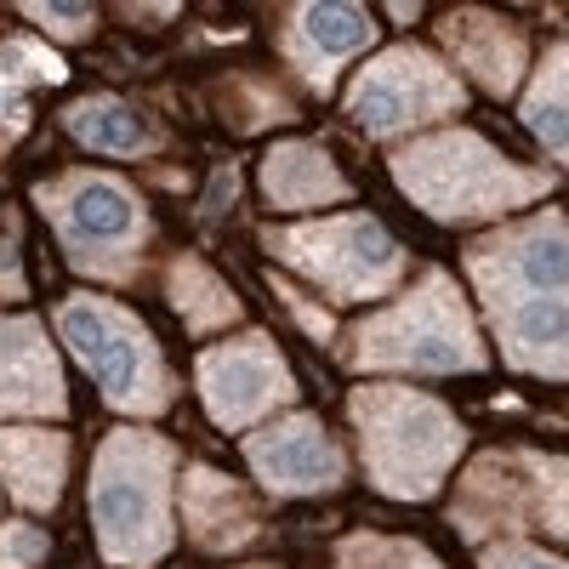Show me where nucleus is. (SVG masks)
I'll return each mask as SVG.
<instances>
[{
	"instance_id": "obj_1",
	"label": "nucleus",
	"mask_w": 569,
	"mask_h": 569,
	"mask_svg": "<svg viewBox=\"0 0 569 569\" xmlns=\"http://www.w3.org/2000/svg\"><path fill=\"white\" fill-rule=\"evenodd\" d=\"M467 273L501 353L530 376L569 382V222L541 211L496 228L467 251Z\"/></svg>"
},
{
	"instance_id": "obj_2",
	"label": "nucleus",
	"mask_w": 569,
	"mask_h": 569,
	"mask_svg": "<svg viewBox=\"0 0 569 569\" xmlns=\"http://www.w3.org/2000/svg\"><path fill=\"white\" fill-rule=\"evenodd\" d=\"M393 182L433 222H490V217H507L518 206L552 194V171L507 160L467 126L433 131V137L410 142V149H399Z\"/></svg>"
},
{
	"instance_id": "obj_3",
	"label": "nucleus",
	"mask_w": 569,
	"mask_h": 569,
	"mask_svg": "<svg viewBox=\"0 0 569 569\" xmlns=\"http://www.w3.org/2000/svg\"><path fill=\"white\" fill-rule=\"evenodd\" d=\"M171 445L120 427L91 461V525L98 547L120 569H149L171 552Z\"/></svg>"
},
{
	"instance_id": "obj_4",
	"label": "nucleus",
	"mask_w": 569,
	"mask_h": 569,
	"mask_svg": "<svg viewBox=\"0 0 569 569\" xmlns=\"http://www.w3.org/2000/svg\"><path fill=\"white\" fill-rule=\"evenodd\" d=\"M353 427L365 445L370 485L393 501H427L456 456L467 450V427L427 393L410 388H359L353 393Z\"/></svg>"
},
{
	"instance_id": "obj_5",
	"label": "nucleus",
	"mask_w": 569,
	"mask_h": 569,
	"mask_svg": "<svg viewBox=\"0 0 569 569\" xmlns=\"http://www.w3.org/2000/svg\"><path fill=\"white\" fill-rule=\"evenodd\" d=\"M348 365L353 370H421V376H467L485 370L490 353L479 342V325H472L461 291L450 273H421V284L353 325L348 342Z\"/></svg>"
},
{
	"instance_id": "obj_6",
	"label": "nucleus",
	"mask_w": 569,
	"mask_h": 569,
	"mask_svg": "<svg viewBox=\"0 0 569 569\" xmlns=\"http://www.w3.org/2000/svg\"><path fill=\"white\" fill-rule=\"evenodd\" d=\"M456 530L485 536H525L547 530L569 541V461L541 450H490L467 467L456 496Z\"/></svg>"
},
{
	"instance_id": "obj_7",
	"label": "nucleus",
	"mask_w": 569,
	"mask_h": 569,
	"mask_svg": "<svg viewBox=\"0 0 569 569\" xmlns=\"http://www.w3.org/2000/svg\"><path fill=\"white\" fill-rule=\"evenodd\" d=\"M58 330L114 410L160 416L171 405V370L160 359V342L131 308L103 302V297H69L58 308Z\"/></svg>"
},
{
	"instance_id": "obj_8",
	"label": "nucleus",
	"mask_w": 569,
	"mask_h": 569,
	"mask_svg": "<svg viewBox=\"0 0 569 569\" xmlns=\"http://www.w3.org/2000/svg\"><path fill=\"white\" fill-rule=\"evenodd\" d=\"M34 200L52 217L58 240L80 273H98V279L137 273V257L149 246V211H142L131 182L109 171H69L58 182H40Z\"/></svg>"
},
{
	"instance_id": "obj_9",
	"label": "nucleus",
	"mask_w": 569,
	"mask_h": 569,
	"mask_svg": "<svg viewBox=\"0 0 569 569\" xmlns=\"http://www.w3.org/2000/svg\"><path fill=\"white\" fill-rule=\"evenodd\" d=\"M262 246L297 268L302 279H313L325 297L337 302H370L388 297L399 273H405V251L399 240L376 222V217H313V222H291V228H268Z\"/></svg>"
},
{
	"instance_id": "obj_10",
	"label": "nucleus",
	"mask_w": 569,
	"mask_h": 569,
	"mask_svg": "<svg viewBox=\"0 0 569 569\" xmlns=\"http://www.w3.org/2000/svg\"><path fill=\"white\" fill-rule=\"evenodd\" d=\"M467 103V86L421 46H388L382 58H370L348 91V114L370 137H399L410 126L450 120Z\"/></svg>"
},
{
	"instance_id": "obj_11",
	"label": "nucleus",
	"mask_w": 569,
	"mask_h": 569,
	"mask_svg": "<svg viewBox=\"0 0 569 569\" xmlns=\"http://www.w3.org/2000/svg\"><path fill=\"white\" fill-rule=\"evenodd\" d=\"M200 399L222 433H240V427H257L262 416H273L279 405H291L297 382L262 330H246V337L200 353Z\"/></svg>"
},
{
	"instance_id": "obj_12",
	"label": "nucleus",
	"mask_w": 569,
	"mask_h": 569,
	"mask_svg": "<svg viewBox=\"0 0 569 569\" xmlns=\"http://www.w3.org/2000/svg\"><path fill=\"white\" fill-rule=\"evenodd\" d=\"M251 456V472L273 490V496H319V490H337L342 485V450L330 445V433L313 421V416H284L262 433H251L246 445Z\"/></svg>"
},
{
	"instance_id": "obj_13",
	"label": "nucleus",
	"mask_w": 569,
	"mask_h": 569,
	"mask_svg": "<svg viewBox=\"0 0 569 569\" xmlns=\"http://www.w3.org/2000/svg\"><path fill=\"white\" fill-rule=\"evenodd\" d=\"M69 388L40 319L0 313V416H63Z\"/></svg>"
},
{
	"instance_id": "obj_14",
	"label": "nucleus",
	"mask_w": 569,
	"mask_h": 569,
	"mask_svg": "<svg viewBox=\"0 0 569 569\" xmlns=\"http://www.w3.org/2000/svg\"><path fill=\"white\" fill-rule=\"evenodd\" d=\"M370 40H376L370 12L348 7V0H337V7H291V12H284V34H279L291 69L313 91H330V80L342 74V63L353 52H365Z\"/></svg>"
},
{
	"instance_id": "obj_15",
	"label": "nucleus",
	"mask_w": 569,
	"mask_h": 569,
	"mask_svg": "<svg viewBox=\"0 0 569 569\" xmlns=\"http://www.w3.org/2000/svg\"><path fill=\"white\" fill-rule=\"evenodd\" d=\"M182 518H188V536L206 552H240L262 536V518L257 501L222 479L217 467H188L182 472Z\"/></svg>"
},
{
	"instance_id": "obj_16",
	"label": "nucleus",
	"mask_w": 569,
	"mask_h": 569,
	"mask_svg": "<svg viewBox=\"0 0 569 569\" xmlns=\"http://www.w3.org/2000/svg\"><path fill=\"white\" fill-rule=\"evenodd\" d=\"M445 46L456 52V63L479 80L490 98H512L525 80V34L512 23L490 18V12H450L445 18Z\"/></svg>"
},
{
	"instance_id": "obj_17",
	"label": "nucleus",
	"mask_w": 569,
	"mask_h": 569,
	"mask_svg": "<svg viewBox=\"0 0 569 569\" xmlns=\"http://www.w3.org/2000/svg\"><path fill=\"white\" fill-rule=\"evenodd\" d=\"M262 194L273 211H313L348 200V177L319 142H273L262 160Z\"/></svg>"
},
{
	"instance_id": "obj_18",
	"label": "nucleus",
	"mask_w": 569,
	"mask_h": 569,
	"mask_svg": "<svg viewBox=\"0 0 569 569\" xmlns=\"http://www.w3.org/2000/svg\"><path fill=\"white\" fill-rule=\"evenodd\" d=\"M63 472H69L63 433H46V427H0V479H7V490L23 507H34V512L58 507Z\"/></svg>"
},
{
	"instance_id": "obj_19",
	"label": "nucleus",
	"mask_w": 569,
	"mask_h": 569,
	"mask_svg": "<svg viewBox=\"0 0 569 569\" xmlns=\"http://www.w3.org/2000/svg\"><path fill=\"white\" fill-rule=\"evenodd\" d=\"M63 126L74 131V142H86L98 154H149L160 142L154 126L137 109H126L120 98H80L63 109Z\"/></svg>"
},
{
	"instance_id": "obj_20",
	"label": "nucleus",
	"mask_w": 569,
	"mask_h": 569,
	"mask_svg": "<svg viewBox=\"0 0 569 569\" xmlns=\"http://www.w3.org/2000/svg\"><path fill=\"white\" fill-rule=\"evenodd\" d=\"M166 291H171V308L182 313V325L194 330V337H206V330H222V325L240 319V297H233L228 284L206 262H194V257H177Z\"/></svg>"
},
{
	"instance_id": "obj_21",
	"label": "nucleus",
	"mask_w": 569,
	"mask_h": 569,
	"mask_svg": "<svg viewBox=\"0 0 569 569\" xmlns=\"http://www.w3.org/2000/svg\"><path fill=\"white\" fill-rule=\"evenodd\" d=\"M525 126L569 166V40H558L536 69V86L525 91Z\"/></svg>"
},
{
	"instance_id": "obj_22",
	"label": "nucleus",
	"mask_w": 569,
	"mask_h": 569,
	"mask_svg": "<svg viewBox=\"0 0 569 569\" xmlns=\"http://www.w3.org/2000/svg\"><path fill=\"white\" fill-rule=\"evenodd\" d=\"M337 569H445V563L405 536H348L337 547Z\"/></svg>"
},
{
	"instance_id": "obj_23",
	"label": "nucleus",
	"mask_w": 569,
	"mask_h": 569,
	"mask_svg": "<svg viewBox=\"0 0 569 569\" xmlns=\"http://www.w3.org/2000/svg\"><path fill=\"white\" fill-rule=\"evenodd\" d=\"M29 80H63V63L34 40H7L0 46V91L29 86Z\"/></svg>"
},
{
	"instance_id": "obj_24",
	"label": "nucleus",
	"mask_w": 569,
	"mask_h": 569,
	"mask_svg": "<svg viewBox=\"0 0 569 569\" xmlns=\"http://www.w3.org/2000/svg\"><path fill=\"white\" fill-rule=\"evenodd\" d=\"M46 558L40 525H0V569H34Z\"/></svg>"
},
{
	"instance_id": "obj_25",
	"label": "nucleus",
	"mask_w": 569,
	"mask_h": 569,
	"mask_svg": "<svg viewBox=\"0 0 569 569\" xmlns=\"http://www.w3.org/2000/svg\"><path fill=\"white\" fill-rule=\"evenodd\" d=\"M29 23H40L46 34H58V40H86L91 23H98V12L91 7H23Z\"/></svg>"
},
{
	"instance_id": "obj_26",
	"label": "nucleus",
	"mask_w": 569,
	"mask_h": 569,
	"mask_svg": "<svg viewBox=\"0 0 569 569\" xmlns=\"http://www.w3.org/2000/svg\"><path fill=\"white\" fill-rule=\"evenodd\" d=\"M273 291H279V302L284 308H291V319L308 330V337L313 342H330V337H337V319H330V308H319L313 297H302V291H291V284H284V279H273Z\"/></svg>"
},
{
	"instance_id": "obj_27",
	"label": "nucleus",
	"mask_w": 569,
	"mask_h": 569,
	"mask_svg": "<svg viewBox=\"0 0 569 569\" xmlns=\"http://www.w3.org/2000/svg\"><path fill=\"white\" fill-rule=\"evenodd\" d=\"M485 569H569V563L530 541H496V547H485Z\"/></svg>"
},
{
	"instance_id": "obj_28",
	"label": "nucleus",
	"mask_w": 569,
	"mask_h": 569,
	"mask_svg": "<svg viewBox=\"0 0 569 569\" xmlns=\"http://www.w3.org/2000/svg\"><path fill=\"white\" fill-rule=\"evenodd\" d=\"M23 297V268H18V222L0 228V302Z\"/></svg>"
}]
</instances>
